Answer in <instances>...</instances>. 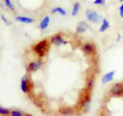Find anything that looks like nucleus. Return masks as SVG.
<instances>
[{"label":"nucleus","instance_id":"6e6552de","mask_svg":"<svg viewBox=\"0 0 123 116\" xmlns=\"http://www.w3.org/2000/svg\"><path fill=\"white\" fill-rule=\"evenodd\" d=\"M114 74H115V71H110V72L106 73V74L102 77L101 82H102L103 84H105V83H108V82H110V81H112Z\"/></svg>","mask_w":123,"mask_h":116},{"label":"nucleus","instance_id":"2eb2a0df","mask_svg":"<svg viewBox=\"0 0 123 116\" xmlns=\"http://www.w3.org/2000/svg\"><path fill=\"white\" fill-rule=\"evenodd\" d=\"M10 114V111L8 110L7 108H5L3 106H0V114L2 115H7V114Z\"/></svg>","mask_w":123,"mask_h":116},{"label":"nucleus","instance_id":"1a4fd4ad","mask_svg":"<svg viewBox=\"0 0 123 116\" xmlns=\"http://www.w3.org/2000/svg\"><path fill=\"white\" fill-rule=\"evenodd\" d=\"M15 19H16V21H18V22H22V23H26V24L33 23V19L32 18L25 17V16H18Z\"/></svg>","mask_w":123,"mask_h":116},{"label":"nucleus","instance_id":"423d86ee","mask_svg":"<svg viewBox=\"0 0 123 116\" xmlns=\"http://www.w3.org/2000/svg\"><path fill=\"white\" fill-rule=\"evenodd\" d=\"M51 41H52V43L55 44V46H60L61 44H66L67 43L66 41H63V39L62 38L60 35H55V36H53L51 39Z\"/></svg>","mask_w":123,"mask_h":116},{"label":"nucleus","instance_id":"aec40b11","mask_svg":"<svg viewBox=\"0 0 123 116\" xmlns=\"http://www.w3.org/2000/svg\"><path fill=\"white\" fill-rule=\"evenodd\" d=\"M92 87H93V80H91L89 84H88V89L89 90H92Z\"/></svg>","mask_w":123,"mask_h":116},{"label":"nucleus","instance_id":"f03ea898","mask_svg":"<svg viewBox=\"0 0 123 116\" xmlns=\"http://www.w3.org/2000/svg\"><path fill=\"white\" fill-rule=\"evenodd\" d=\"M85 15H86V18H88V20H90L91 22H92V23L97 24V23H98L100 20L99 15H98L96 12H94V11L87 10L86 11Z\"/></svg>","mask_w":123,"mask_h":116},{"label":"nucleus","instance_id":"a878e982","mask_svg":"<svg viewBox=\"0 0 123 116\" xmlns=\"http://www.w3.org/2000/svg\"><path fill=\"white\" fill-rule=\"evenodd\" d=\"M122 27H123V25H122Z\"/></svg>","mask_w":123,"mask_h":116},{"label":"nucleus","instance_id":"9b49d317","mask_svg":"<svg viewBox=\"0 0 123 116\" xmlns=\"http://www.w3.org/2000/svg\"><path fill=\"white\" fill-rule=\"evenodd\" d=\"M49 22H50V18H49V16H46V17L41 20V24H40V27H41V29H42V30L46 29L47 27L49 26Z\"/></svg>","mask_w":123,"mask_h":116},{"label":"nucleus","instance_id":"f8f14e48","mask_svg":"<svg viewBox=\"0 0 123 116\" xmlns=\"http://www.w3.org/2000/svg\"><path fill=\"white\" fill-rule=\"evenodd\" d=\"M109 26H110V24H109L108 20L105 19V18H104L102 21V25H101V26H100V28H99V32L100 33H104V32L106 31V30L109 28Z\"/></svg>","mask_w":123,"mask_h":116},{"label":"nucleus","instance_id":"dca6fc26","mask_svg":"<svg viewBox=\"0 0 123 116\" xmlns=\"http://www.w3.org/2000/svg\"><path fill=\"white\" fill-rule=\"evenodd\" d=\"M5 5H6V6H7L10 10H12V11L14 10V6H13V5L12 4L11 0H5Z\"/></svg>","mask_w":123,"mask_h":116},{"label":"nucleus","instance_id":"0eeeda50","mask_svg":"<svg viewBox=\"0 0 123 116\" xmlns=\"http://www.w3.org/2000/svg\"><path fill=\"white\" fill-rule=\"evenodd\" d=\"M20 88L23 92H28V79L26 77H22L21 79V83H20Z\"/></svg>","mask_w":123,"mask_h":116},{"label":"nucleus","instance_id":"ddd939ff","mask_svg":"<svg viewBox=\"0 0 123 116\" xmlns=\"http://www.w3.org/2000/svg\"><path fill=\"white\" fill-rule=\"evenodd\" d=\"M56 12H59L60 14H62V15H63V16H65L67 14L66 11L64 10V9H62V8H61V7L54 8V9L52 10V13H56Z\"/></svg>","mask_w":123,"mask_h":116},{"label":"nucleus","instance_id":"6ab92c4d","mask_svg":"<svg viewBox=\"0 0 123 116\" xmlns=\"http://www.w3.org/2000/svg\"><path fill=\"white\" fill-rule=\"evenodd\" d=\"M105 2V0H95L94 2H93V4L94 5H104Z\"/></svg>","mask_w":123,"mask_h":116},{"label":"nucleus","instance_id":"4be33fe9","mask_svg":"<svg viewBox=\"0 0 123 116\" xmlns=\"http://www.w3.org/2000/svg\"><path fill=\"white\" fill-rule=\"evenodd\" d=\"M120 15L121 18H123V10H120Z\"/></svg>","mask_w":123,"mask_h":116},{"label":"nucleus","instance_id":"f257e3e1","mask_svg":"<svg viewBox=\"0 0 123 116\" xmlns=\"http://www.w3.org/2000/svg\"><path fill=\"white\" fill-rule=\"evenodd\" d=\"M47 48H48V42H47V41H42L41 42H39L34 47V50H35V52L40 56H42L46 53Z\"/></svg>","mask_w":123,"mask_h":116},{"label":"nucleus","instance_id":"4468645a","mask_svg":"<svg viewBox=\"0 0 123 116\" xmlns=\"http://www.w3.org/2000/svg\"><path fill=\"white\" fill-rule=\"evenodd\" d=\"M79 9H80V4L78 2H77L76 4L74 5V7H73V10H72V16H76L78 13L79 12Z\"/></svg>","mask_w":123,"mask_h":116},{"label":"nucleus","instance_id":"9d476101","mask_svg":"<svg viewBox=\"0 0 123 116\" xmlns=\"http://www.w3.org/2000/svg\"><path fill=\"white\" fill-rule=\"evenodd\" d=\"M83 50H84V52H85L86 55H91L93 53V51H94V46H93L92 44L87 43L84 46Z\"/></svg>","mask_w":123,"mask_h":116},{"label":"nucleus","instance_id":"39448f33","mask_svg":"<svg viewBox=\"0 0 123 116\" xmlns=\"http://www.w3.org/2000/svg\"><path fill=\"white\" fill-rule=\"evenodd\" d=\"M41 61H35V62L29 63L28 70H30V71H36V70H38L41 68Z\"/></svg>","mask_w":123,"mask_h":116},{"label":"nucleus","instance_id":"5701e85b","mask_svg":"<svg viewBox=\"0 0 123 116\" xmlns=\"http://www.w3.org/2000/svg\"><path fill=\"white\" fill-rule=\"evenodd\" d=\"M120 10H123V4L121 5V7H120Z\"/></svg>","mask_w":123,"mask_h":116},{"label":"nucleus","instance_id":"393cba45","mask_svg":"<svg viewBox=\"0 0 123 116\" xmlns=\"http://www.w3.org/2000/svg\"><path fill=\"white\" fill-rule=\"evenodd\" d=\"M120 1H121V2H123V0H120Z\"/></svg>","mask_w":123,"mask_h":116},{"label":"nucleus","instance_id":"412c9836","mask_svg":"<svg viewBox=\"0 0 123 116\" xmlns=\"http://www.w3.org/2000/svg\"><path fill=\"white\" fill-rule=\"evenodd\" d=\"M1 18H2L3 20H4V21H5V23H6V25H7V26H10V22H8L7 19H6V18H5V16L3 15V14H2V15H1Z\"/></svg>","mask_w":123,"mask_h":116},{"label":"nucleus","instance_id":"7ed1b4c3","mask_svg":"<svg viewBox=\"0 0 123 116\" xmlns=\"http://www.w3.org/2000/svg\"><path fill=\"white\" fill-rule=\"evenodd\" d=\"M111 93L115 97H122L123 96V84H116L111 89Z\"/></svg>","mask_w":123,"mask_h":116},{"label":"nucleus","instance_id":"20e7f679","mask_svg":"<svg viewBox=\"0 0 123 116\" xmlns=\"http://www.w3.org/2000/svg\"><path fill=\"white\" fill-rule=\"evenodd\" d=\"M88 27H89V26H88V25H87L86 22H85V21H81V22H79L78 25H77V34H82V33H85Z\"/></svg>","mask_w":123,"mask_h":116},{"label":"nucleus","instance_id":"f3484780","mask_svg":"<svg viewBox=\"0 0 123 116\" xmlns=\"http://www.w3.org/2000/svg\"><path fill=\"white\" fill-rule=\"evenodd\" d=\"M90 102H91V100H90V98H88L86 100H85L84 101V106L85 107V111H88V108H89V105H90Z\"/></svg>","mask_w":123,"mask_h":116},{"label":"nucleus","instance_id":"b1692460","mask_svg":"<svg viewBox=\"0 0 123 116\" xmlns=\"http://www.w3.org/2000/svg\"><path fill=\"white\" fill-rule=\"evenodd\" d=\"M120 39H121V35H118V41H120Z\"/></svg>","mask_w":123,"mask_h":116},{"label":"nucleus","instance_id":"a211bd4d","mask_svg":"<svg viewBox=\"0 0 123 116\" xmlns=\"http://www.w3.org/2000/svg\"><path fill=\"white\" fill-rule=\"evenodd\" d=\"M11 114L12 116H22L23 115V114L21 113V112H19V111H12V113H11Z\"/></svg>","mask_w":123,"mask_h":116}]
</instances>
